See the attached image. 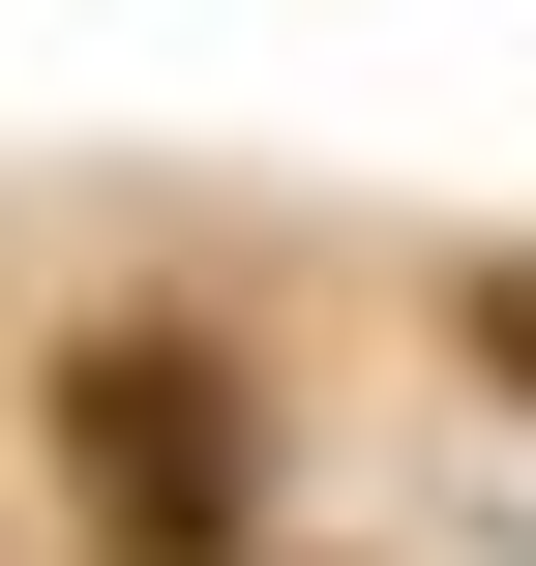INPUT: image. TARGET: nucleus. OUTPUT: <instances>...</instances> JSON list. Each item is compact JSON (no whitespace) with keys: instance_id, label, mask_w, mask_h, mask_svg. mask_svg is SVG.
Listing matches in <instances>:
<instances>
[{"instance_id":"obj_1","label":"nucleus","mask_w":536,"mask_h":566,"mask_svg":"<svg viewBox=\"0 0 536 566\" xmlns=\"http://www.w3.org/2000/svg\"><path fill=\"white\" fill-rule=\"evenodd\" d=\"M30 478H60V537L90 566H298V418H269V358L209 328V298H90L60 358H30Z\"/></svg>"},{"instance_id":"obj_2","label":"nucleus","mask_w":536,"mask_h":566,"mask_svg":"<svg viewBox=\"0 0 536 566\" xmlns=\"http://www.w3.org/2000/svg\"><path fill=\"white\" fill-rule=\"evenodd\" d=\"M448 358H477V388L536 418V239H507V269H448Z\"/></svg>"},{"instance_id":"obj_3","label":"nucleus","mask_w":536,"mask_h":566,"mask_svg":"<svg viewBox=\"0 0 536 566\" xmlns=\"http://www.w3.org/2000/svg\"><path fill=\"white\" fill-rule=\"evenodd\" d=\"M507 566H536V507H507Z\"/></svg>"}]
</instances>
